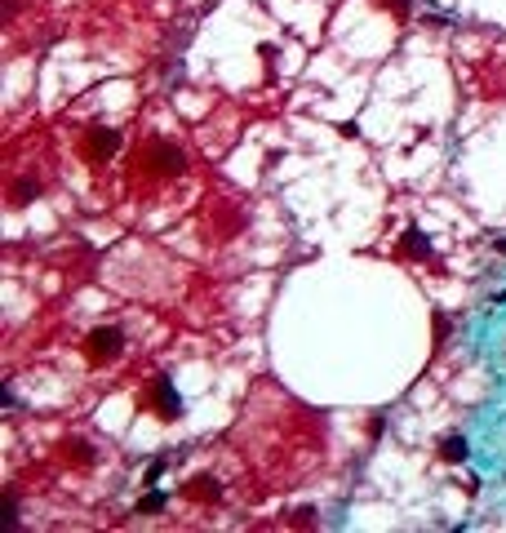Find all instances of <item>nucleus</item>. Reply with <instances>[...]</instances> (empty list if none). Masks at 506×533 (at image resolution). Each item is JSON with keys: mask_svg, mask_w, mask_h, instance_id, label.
I'll list each match as a JSON object with an SVG mask.
<instances>
[{"mask_svg": "<svg viewBox=\"0 0 506 533\" xmlns=\"http://www.w3.org/2000/svg\"><path fill=\"white\" fill-rule=\"evenodd\" d=\"M120 147V133L107 129V125H89V133H84V160L89 165H102L107 156H116Z\"/></svg>", "mask_w": 506, "mask_h": 533, "instance_id": "20e7f679", "label": "nucleus"}, {"mask_svg": "<svg viewBox=\"0 0 506 533\" xmlns=\"http://www.w3.org/2000/svg\"><path fill=\"white\" fill-rule=\"evenodd\" d=\"M382 427H387V418H369V440H378Z\"/></svg>", "mask_w": 506, "mask_h": 533, "instance_id": "2eb2a0df", "label": "nucleus"}, {"mask_svg": "<svg viewBox=\"0 0 506 533\" xmlns=\"http://www.w3.org/2000/svg\"><path fill=\"white\" fill-rule=\"evenodd\" d=\"M58 453H63L67 463H76V467H89L93 463V449L84 440H63V444H58Z\"/></svg>", "mask_w": 506, "mask_h": 533, "instance_id": "6e6552de", "label": "nucleus"}, {"mask_svg": "<svg viewBox=\"0 0 506 533\" xmlns=\"http://www.w3.org/2000/svg\"><path fill=\"white\" fill-rule=\"evenodd\" d=\"M36 196H40V183H36V178H22V183L9 191V204H14V209H27Z\"/></svg>", "mask_w": 506, "mask_h": 533, "instance_id": "1a4fd4ad", "label": "nucleus"}, {"mask_svg": "<svg viewBox=\"0 0 506 533\" xmlns=\"http://www.w3.org/2000/svg\"><path fill=\"white\" fill-rule=\"evenodd\" d=\"M400 253H408V258H436V249H431V240L417 232V227H404V240H400Z\"/></svg>", "mask_w": 506, "mask_h": 533, "instance_id": "423d86ee", "label": "nucleus"}, {"mask_svg": "<svg viewBox=\"0 0 506 533\" xmlns=\"http://www.w3.org/2000/svg\"><path fill=\"white\" fill-rule=\"evenodd\" d=\"M440 458H444V463H466V458H471V444H466L462 435H444V440H440Z\"/></svg>", "mask_w": 506, "mask_h": 533, "instance_id": "0eeeda50", "label": "nucleus"}, {"mask_svg": "<svg viewBox=\"0 0 506 533\" xmlns=\"http://www.w3.org/2000/svg\"><path fill=\"white\" fill-rule=\"evenodd\" d=\"M0 525H5V529L18 525V502H14V493H5V498H0Z\"/></svg>", "mask_w": 506, "mask_h": 533, "instance_id": "9d476101", "label": "nucleus"}, {"mask_svg": "<svg viewBox=\"0 0 506 533\" xmlns=\"http://www.w3.org/2000/svg\"><path fill=\"white\" fill-rule=\"evenodd\" d=\"M138 409H151L160 422H178V418H183V396L174 391V378H169V373H155V378L138 391Z\"/></svg>", "mask_w": 506, "mask_h": 533, "instance_id": "f03ea898", "label": "nucleus"}, {"mask_svg": "<svg viewBox=\"0 0 506 533\" xmlns=\"http://www.w3.org/2000/svg\"><path fill=\"white\" fill-rule=\"evenodd\" d=\"M169 498L164 493H147V498H138V516H155V511H164Z\"/></svg>", "mask_w": 506, "mask_h": 533, "instance_id": "9b49d317", "label": "nucleus"}, {"mask_svg": "<svg viewBox=\"0 0 506 533\" xmlns=\"http://www.w3.org/2000/svg\"><path fill=\"white\" fill-rule=\"evenodd\" d=\"M120 351H125V333L116 329V324H102V329H93L84 338V356L93 360V365H107V360H116Z\"/></svg>", "mask_w": 506, "mask_h": 533, "instance_id": "7ed1b4c3", "label": "nucleus"}, {"mask_svg": "<svg viewBox=\"0 0 506 533\" xmlns=\"http://www.w3.org/2000/svg\"><path fill=\"white\" fill-rule=\"evenodd\" d=\"M138 165H142V174H151V178H178L187 169V151L174 147V142H164V138H151V142L138 147Z\"/></svg>", "mask_w": 506, "mask_h": 533, "instance_id": "f257e3e1", "label": "nucleus"}, {"mask_svg": "<svg viewBox=\"0 0 506 533\" xmlns=\"http://www.w3.org/2000/svg\"><path fill=\"white\" fill-rule=\"evenodd\" d=\"M293 525H302V529H307V525H316V511H311V506H302V511L293 516Z\"/></svg>", "mask_w": 506, "mask_h": 533, "instance_id": "4468645a", "label": "nucleus"}, {"mask_svg": "<svg viewBox=\"0 0 506 533\" xmlns=\"http://www.w3.org/2000/svg\"><path fill=\"white\" fill-rule=\"evenodd\" d=\"M378 5L391 9V14L400 18V22H408V14H413V0H378Z\"/></svg>", "mask_w": 506, "mask_h": 533, "instance_id": "f8f14e48", "label": "nucleus"}, {"mask_svg": "<svg viewBox=\"0 0 506 533\" xmlns=\"http://www.w3.org/2000/svg\"><path fill=\"white\" fill-rule=\"evenodd\" d=\"M444 338H449V320L436 316V347H444Z\"/></svg>", "mask_w": 506, "mask_h": 533, "instance_id": "ddd939ff", "label": "nucleus"}, {"mask_svg": "<svg viewBox=\"0 0 506 533\" xmlns=\"http://www.w3.org/2000/svg\"><path fill=\"white\" fill-rule=\"evenodd\" d=\"M218 493H222V484L213 476H196L183 484V498H191V502H218Z\"/></svg>", "mask_w": 506, "mask_h": 533, "instance_id": "39448f33", "label": "nucleus"}]
</instances>
